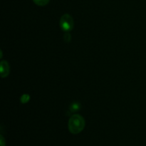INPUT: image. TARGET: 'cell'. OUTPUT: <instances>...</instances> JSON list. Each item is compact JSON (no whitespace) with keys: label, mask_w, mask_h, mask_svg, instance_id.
<instances>
[{"label":"cell","mask_w":146,"mask_h":146,"mask_svg":"<svg viewBox=\"0 0 146 146\" xmlns=\"http://www.w3.org/2000/svg\"><path fill=\"white\" fill-rule=\"evenodd\" d=\"M85 125L86 122L84 118L79 114H74L68 121V131L72 134H78L82 132Z\"/></svg>","instance_id":"6da1fadb"},{"label":"cell","mask_w":146,"mask_h":146,"mask_svg":"<svg viewBox=\"0 0 146 146\" xmlns=\"http://www.w3.org/2000/svg\"><path fill=\"white\" fill-rule=\"evenodd\" d=\"M74 26V21L73 17L70 14H65L61 17L60 19V27L63 31L68 32L73 29Z\"/></svg>","instance_id":"7a4b0ae2"},{"label":"cell","mask_w":146,"mask_h":146,"mask_svg":"<svg viewBox=\"0 0 146 146\" xmlns=\"http://www.w3.org/2000/svg\"><path fill=\"white\" fill-rule=\"evenodd\" d=\"M0 66H1V67H0V68H1V76L2 78L7 77L9 74L10 70L8 62L7 61H2L1 62Z\"/></svg>","instance_id":"3957f363"},{"label":"cell","mask_w":146,"mask_h":146,"mask_svg":"<svg viewBox=\"0 0 146 146\" xmlns=\"http://www.w3.org/2000/svg\"><path fill=\"white\" fill-rule=\"evenodd\" d=\"M81 109V104L78 101H74L73 103H71V104L70 105V111L73 113H75Z\"/></svg>","instance_id":"277c9868"},{"label":"cell","mask_w":146,"mask_h":146,"mask_svg":"<svg viewBox=\"0 0 146 146\" xmlns=\"http://www.w3.org/2000/svg\"><path fill=\"white\" fill-rule=\"evenodd\" d=\"M36 4L38 6H45L48 4L50 0H33Z\"/></svg>","instance_id":"5b68a950"},{"label":"cell","mask_w":146,"mask_h":146,"mask_svg":"<svg viewBox=\"0 0 146 146\" xmlns=\"http://www.w3.org/2000/svg\"><path fill=\"white\" fill-rule=\"evenodd\" d=\"M30 99V96L28 94H24V95H22V96L21 97V102L22 104H26V103L28 102Z\"/></svg>","instance_id":"8992f818"},{"label":"cell","mask_w":146,"mask_h":146,"mask_svg":"<svg viewBox=\"0 0 146 146\" xmlns=\"http://www.w3.org/2000/svg\"><path fill=\"white\" fill-rule=\"evenodd\" d=\"M0 146H6V141L3 135H0Z\"/></svg>","instance_id":"52a82bcc"},{"label":"cell","mask_w":146,"mask_h":146,"mask_svg":"<svg viewBox=\"0 0 146 146\" xmlns=\"http://www.w3.org/2000/svg\"><path fill=\"white\" fill-rule=\"evenodd\" d=\"M64 40H65V41H66V42H69L70 40H71V35H70V34H68V37H66V36L64 35Z\"/></svg>","instance_id":"ba28073f"}]
</instances>
